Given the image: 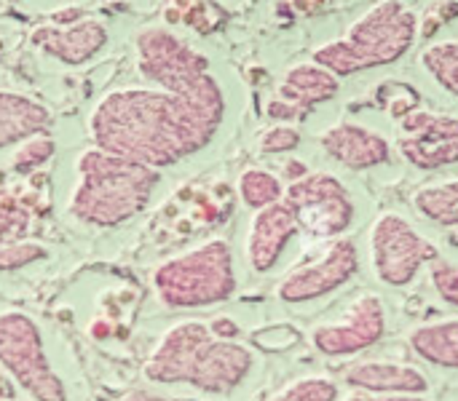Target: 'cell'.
Instances as JSON below:
<instances>
[{
    "instance_id": "obj_1",
    "label": "cell",
    "mask_w": 458,
    "mask_h": 401,
    "mask_svg": "<svg viewBox=\"0 0 458 401\" xmlns=\"http://www.w3.org/2000/svg\"><path fill=\"white\" fill-rule=\"evenodd\" d=\"M225 107V91L215 75L182 94L118 88L97 102L89 131L99 150L158 171L201 153L217 137Z\"/></svg>"
},
{
    "instance_id": "obj_2",
    "label": "cell",
    "mask_w": 458,
    "mask_h": 401,
    "mask_svg": "<svg viewBox=\"0 0 458 401\" xmlns=\"http://www.w3.org/2000/svg\"><path fill=\"white\" fill-rule=\"evenodd\" d=\"M255 356L236 340H223L204 322L172 327L145 364V378L161 386H193L204 394H231L252 372Z\"/></svg>"
},
{
    "instance_id": "obj_3",
    "label": "cell",
    "mask_w": 458,
    "mask_h": 401,
    "mask_svg": "<svg viewBox=\"0 0 458 401\" xmlns=\"http://www.w3.org/2000/svg\"><path fill=\"white\" fill-rule=\"evenodd\" d=\"M156 185V169L91 147L78 158V185L70 198V214L89 225H118L150 204Z\"/></svg>"
},
{
    "instance_id": "obj_4",
    "label": "cell",
    "mask_w": 458,
    "mask_h": 401,
    "mask_svg": "<svg viewBox=\"0 0 458 401\" xmlns=\"http://www.w3.org/2000/svg\"><path fill=\"white\" fill-rule=\"evenodd\" d=\"M419 38V16L403 0H381L368 8L338 40L322 43L314 51L319 67L330 70L338 80L394 64Z\"/></svg>"
},
{
    "instance_id": "obj_5",
    "label": "cell",
    "mask_w": 458,
    "mask_h": 401,
    "mask_svg": "<svg viewBox=\"0 0 458 401\" xmlns=\"http://www.w3.org/2000/svg\"><path fill=\"white\" fill-rule=\"evenodd\" d=\"M153 289L166 308H207L225 303L236 292L233 252L223 238L161 263L153 273Z\"/></svg>"
},
{
    "instance_id": "obj_6",
    "label": "cell",
    "mask_w": 458,
    "mask_h": 401,
    "mask_svg": "<svg viewBox=\"0 0 458 401\" xmlns=\"http://www.w3.org/2000/svg\"><path fill=\"white\" fill-rule=\"evenodd\" d=\"M0 364L35 401H67L64 383L43 351L40 330L27 313H0Z\"/></svg>"
},
{
    "instance_id": "obj_7",
    "label": "cell",
    "mask_w": 458,
    "mask_h": 401,
    "mask_svg": "<svg viewBox=\"0 0 458 401\" xmlns=\"http://www.w3.org/2000/svg\"><path fill=\"white\" fill-rule=\"evenodd\" d=\"M298 230L311 238H341L357 217V206L346 185L330 171H309L284 188L282 198Z\"/></svg>"
},
{
    "instance_id": "obj_8",
    "label": "cell",
    "mask_w": 458,
    "mask_h": 401,
    "mask_svg": "<svg viewBox=\"0 0 458 401\" xmlns=\"http://www.w3.org/2000/svg\"><path fill=\"white\" fill-rule=\"evenodd\" d=\"M437 260L432 241L419 233L403 214L386 212L370 230V265L381 284L411 287L427 263Z\"/></svg>"
},
{
    "instance_id": "obj_9",
    "label": "cell",
    "mask_w": 458,
    "mask_h": 401,
    "mask_svg": "<svg viewBox=\"0 0 458 401\" xmlns=\"http://www.w3.org/2000/svg\"><path fill=\"white\" fill-rule=\"evenodd\" d=\"M137 67L145 80L161 91L182 94L196 88L212 75V64L204 54L191 48L166 27H150L137 35Z\"/></svg>"
},
{
    "instance_id": "obj_10",
    "label": "cell",
    "mask_w": 458,
    "mask_h": 401,
    "mask_svg": "<svg viewBox=\"0 0 458 401\" xmlns=\"http://www.w3.org/2000/svg\"><path fill=\"white\" fill-rule=\"evenodd\" d=\"M360 271V249L349 238H333L314 260L293 268L276 287V297L290 305L314 303L341 289Z\"/></svg>"
},
{
    "instance_id": "obj_11",
    "label": "cell",
    "mask_w": 458,
    "mask_h": 401,
    "mask_svg": "<svg viewBox=\"0 0 458 401\" xmlns=\"http://www.w3.org/2000/svg\"><path fill=\"white\" fill-rule=\"evenodd\" d=\"M386 332V308L384 300L373 292L360 295L338 322L319 324L311 332V343L322 356L346 359L373 348Z\"/></svg>"
},
{
    "instance_id": "obj_12",
    "label": "cell",
    "mask_w": 458,
    "mask_h": 401,
    "mask_svg": "<svg viewBox=\"0 0 458 401\" xmlns=\"http://www.w3.org/2000/svg\"><path fill=\"white\" fill-rule=\"evenodd\" d=\"M400 153L411 166L435 171L458 163V118L432 110H411L400 118Z\"/></svg>"
},
{
    "instance_id": "obj_13",
    "label": "cell",
    "mask_w": 458,
    "mask_h": 401,
    "mask_svg": "<svg viewBox=\"0 0 458 401\" xmlns=\"http://www.w3.org/2000/svg\"><path fill=\"white\" fill-rule=\"evenodd\" d=\"M295 233H298V222L284 201L255 212L247 233V263L252 265V271L268 273L279 263Z\"/></svg>"
},
{
    "instance_id": "obj_14",
    "label": "cell",
    "mask_w": 458,
    "mask_h": 401,
    "mask_svg": "<svg viewBox=\"0 0 458 401\" xmlns=\"http://www.w3.org/2000/svg\"><path fill=\"white\" fill-rule=\"evenodd\" d=\"M319 142L333 161H338L341 166H346L352 171H365V169L381 166L392 155L389 139L384 134H378L362 123H349V121L330 126Z\"/></svg>"
},
{
    "instance_id": "obj_15",
    "label": "cell",
    "mask_w": 458,
    "mask_h": 401,
    "mask_svg": "<svg viewBox=\"0 0 458 401\" xmlns=\"http://www.w3.org/2000/svg\"><path fill=\"white\" fill-rule=\"evenodd\" d=\"M32 43L48 56L75 67L89 62L107 46V29L97 19H81L70 27H35Z\"/></svg>"
},
{
    "instance_id": "obj_16",
    "label": "cell",
    "mask_w": 458,
    "mask_h": 401,
    "mask_svg": "<svg viewBox=\"0 0 458 401\" xmlns=\"http://www.w3.org/2000/svg\"><path fill=\"white\" fill-rule=\"evenodd\" d=\"M344 380L357 388L368 391L373 397H389V394H421L427 397L429 380L421 370L400 362H360L344 370Z\"/></svg>"
},
{
    "instance_id": "obj_17",
    "label": "cell",
    "mask_w": 458,
    "mask_h": 401,
    "mask_svg": "<svg viewBox=\"0 0 458 401\" xmlns=\"http://www.w3.org/2000/svg\"><path fill=\"white\" fill-rule=\"evenodd\" d=\"M338 88H341V80L330 70L319 67L317 62H301L287 70L276 96L287 102L290 107H295L301 118H306L311 107L330 102L338 94Z\"/></svg>"
},
{
    "instance_id": "obj_18",
    "label": "cell",
    "mask_w": 458,
    "mask_h": 401,
    "mask_svg": "<svg viewBox=\"0 0 458 401\" xmlns=\"http://www.w3.org/2000/svg\"><path fill=\"white\" fill-rule=\"evenodd\" d=\"M48 126H51V113L40 102L24 94L0 91V150L38 137Z\"/></svg>"
},
{
    "instance_id": "obj_19",
    "label": "cell",
    "mask_w": 458,
    "mask_h": 401,
    "mask_svg": "<svg viewBox=\"0 0 458 401\" xmlns=\"http://www.w3.org/2000/svg\"><path fill=\"white\" fill-rule=\"evenodd\" d=\"M408 343L419 359L427 364L443 367V370H458V319L432 322L411 330Z\"/></svg>"
},
{
    "instance_id": "obj_20",
    "label": "cell",
    "mask_w": 458,
    "mask_h": 401,
    "mask_svg": "<svg viewBox=\"0 0 458 401\" xmlns=\"http://www.w3.org/2000/svg\"><path fill=\"white\" fill-rule=\"evenodd\" d=\"M413 206L424 220L440 228H458V177L419 188L413 193Z\"/></svg>"
},
{
    "instance_id": "obj_21",
    "label": "cell",
    "mask_w": 458,
    "mask_h": 401,
    "mask_svg": "<svg viewBox=\"0 0 458 401\" xmlns=\"http://www.w3.org/2000/svg\"><path fill=\"white\" fill-rule=\"evenodd\" d=\"M421 67L437 86H443L448 94L458 96V38L440 40L424 48Z\"/></svg>"
},
{
    "instance_id": "obj_22",
    "label": "cell",
    "mask_w": 458,
    "mask_h": 401,
    "mask_svg": "<svg viewBox=\"0 0 458 401\" xmlns=\"http://www.w3.org/2000/svg\"><path fill=\"white\" fill-rule=\"evenodd\" d=\"M239 196L250 209L260 212L284 198V185L276 174L266 169H247L239 177Z\"/></svg>"
},
{
    "instance_id": "obj_23",
    "label": "cell",
    "mask_w": 458,
    "mask_h": 401,
    "mask_svg": "<svg viewBox=\"0 0 458 401\" xmlns=\"http://www.w3.org/2000/svg\"><path fill=\"white\" fill-rule=\"evenodd\" d=\"M266 401H338V386L325 375H309L287 383Z\"/></svg>"
},
{
    "instance_id": "obj_24",
    "label": "cell",
    "mask_w": 458,
    "mask_h": 401,
    "mask_svg": "<svg viewBox=\"0 0 458 401\" xmlns=\"http://www.w3.org/2000/svg\"><path fill=\"white\" fill-rule=\"evenodd\" d=\"M30 212L13 196H0V246L19 244L30 233Z\"/></svg>"
},
{
    "instance_id": "obj_25",
    "label": "cell",
    "mask_w": 458,
    "mask_h": 401,
    "mask_svg": "<svg viewBox=\"0 0 458 401\" xmlns=\"http://www.w3.org/2000/svg\"><path fill=\"white\" fill-rule=\"evenodd\" d=\"M54 150H56V145H54V139L46 137V134H38V137L21 142L19 150L13 153V171L21 174V177H24V174H32L35 169H40V166L54 155Z\"/></svg>"
},
{
    "instance_id": "obj_26",
    "label": "cell",
    "mask_w": 458,
    "mask_h": 401,
    "mask_svg": "<svg viewBox=\"0 0 458 401\" xmlns=\"http://www.w3.org/2000/svg\"><path fill=\"white\" fill-rule=\"evenodd\" d=\"M429 279H432V287L440 295V300L458 308V265L437 257L429 268Z\"/></svg>"
},
{
    "instance_id": "obj_27",
    "label": "cell",
    "mask_w": 458,
    "mask_h": 401,
    "mask_svg": "<svg viewBox=\"0 0 458 401\" xmlns=\"http://www.w3.org/2000/svg\"><path fill=\"white\" fill-rule=\"evenodd\" d=\"M46 257V249L32 241H19V244H3L0 246V271H19L30 263H38Z\"/></svg>"
},
{
    "instance_id": "obj_28",
    "label": "cell",
    "mask_w": 458,
    "mask_h": 401,
    "mask_svg": "<svg viewBox=\"0 0 458 401\" xmlns=\"http://www.w3.org/2000/svg\"><path fill=\"white\" fill-rule=\"evenodd\" d=\"M228 19V13L217 5V3H196L182 13V21L196 27V32L209 35L212 29H217L223 21Z\"/></svg>"
},
{
    "instance_id": "obj_29",
    "label": "cell",
    "mask_w": 458,
    "mask_h": 401,
    "mask_svg": "<svg viewBox=\"0 0 458 401\" xmlns=\"http://www.w3.org/2000/svg\"><path fill=\"white\" fill-rule=\"evenodd\" d=\"M301 145V131L290 123H276L260 137L263 153H290Z\"/></svg>"
},
{
    "instance_id": "obj_30",
    "label": "cell",
    "mask_w": 458,
    "mask_h": 401,
    "mask_svg": "<svg viewBox=\"0 0 458 401\" xmlns=\"http://www.w3.org/2000/svg\"><path fill=\"white\" fill-rule=\"evenodd\" d=\"M81 19H86L83 8L81 5H70V8H56L51 13V21L54 27H70V24H78Z\"/></svg>"
},
{
    "instance_id": "obj_31",
    "label": "cell",
    "mask_w": 458,
    "mask_h": 401,
    "mask_svg": "<svg viewBox=\"0 0 458 401\" xmlns=\"http://www.w3.org/2000/svg\"><path fill=\"white\" fill-rule=\"evenodd\" d=\"M209 327H212V332H215L217 338H223V340H233V338L239 335V327H236L231 319H217V322H212Z\"/></svg>"
},
{
    "instance_id": "obj_32",
    "label": "cell",
    "mask_w": 458,
    "mask_h": 401,
    "mask_svg": "<svg viewBox=\"0 0 458 401\" xmlns=\"http://www.w3.org/2000/svg\"><path fill=\"white\" fill-rule=\"evenodd\" d=\"M126 401H193V399H177V397H156V394H145V391H134L129 394Z\"/></svg>"
},
{
    "instance_id": "obj_33",
    "label": "cell",
    "mask_w": 458,
    "mask_h": 401,
    "mask_svg": "<svg viewBox=\"0 0 458 401\" xmlns=\"http://www.w3.org/2000/svg\"><path fill=\"white\" fill-rule=\"evenodd\" d=\"M327 0H293V5L301 11V13H311V11H317V8H322Z\"/></svg>"
},
{
    "instance_id": "obj_34",
    "label": "cell",
    "mask_w": 458,
    "mask_h": 401,
    "mask_svg": "<svg viewBox=\"0 0 458 401\" xmlns=\"http://www.w3.org/2000/svg\"><path fill=\"white\" fill-rule=\"evenodd\" d=\"M373 401H429L421 394H389V397H373Z\"/></svg>"
},
{
    "instance_id": "obj_35",
    "label": "cell",
    "mask_w": 458,
    "mask_h": 401,
    "mask_svg": "<svg viewBox=\"0 0 458 401\" xmlns=\"http://www.w3.org/2000/svg\"><path fill=\"white\" fill-rule=\"evenodd\" d=\"M164 19H166V24H177L180 19H182V13L172 5V8H166V13H164Z\"/></svg>"
}]
</instances>
